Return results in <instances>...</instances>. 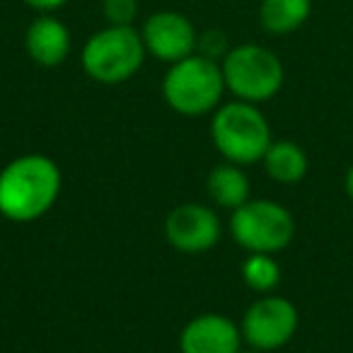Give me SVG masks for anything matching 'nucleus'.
I'll list each match as a JSON object with an SVG mask.
<instances>
[{"mask_svg": "<svg viewBox=\"0 0 353 353\" xmlns=\"http://www.w3.org/2000/svg\"><path fill=\"white\" fill-rule=\"evenodd\" d=\"M61 194V170L46 155H22L0 172V213L30 223L51 211Z\"/></svg>", "mask_w": 353, "mask_h": 353, "instance_id": "obj_1", "label": "nucleus"}, {"mask_svg": "<svg viewBox=\"0 0 353 353\" xmlns=\"http://www.w3.org/2000/svg\"><path fill=\"white\" fill-rule=\"evenodd\" d=\"M225 92L223 68L213 59L192 54L170 65L162 80V97L184 117H201L218 107Z\"/></svg>", "mask_w": 353, "mask_h": 353, "instance_id": "obj_2", "label": "nucleus"}, {"mask_svg": "<svg viewBox=\"0 0 353 353\" xmlns=\"http://www.w3.org/2000/svg\"><path fill=\"white\" fill-rule=\"evenodd\" d=\"M211 136L221 155L242 167L264 160L266 150L274 143L266 117L252 102L242 99L218 109L211 123Z\"/></svg>", "mask_w": 353, "mask_h": 353, "instance_id": "obj_3", "label": "nucleus"}, {"mask_svg": "<svg viewBox=\"0 0 353 353\" xmlns=\"http://www.w3.org/2000/svg\"><path fill=\"white\" fill-rule=\"evenodd\" d=\"M145 54L141 32L133 27L109 25L107 30L97 32L85 41L80 61L92 80L102 85H119L141 70Z\"/></svg>", "mask_w": 353, "mask_h": 353, "instance_id": "obj_4", "label": "nucleus"}, {"mask_svg": "<svg viewBox=\"0 0 353 353\" xmlns=\"http://www.w3.org/2000/svg\"><path fill=\"white\" fill-rule=\"evenodd\" d=\"M221 68L225 88L242 102H266L283 85L281 59L259 44H242L230 49Z\"/></svg>", "mask_w": 353, "mask_h": 353, "instance_id": "obj_5", "label": "nucleus"}, {"mask_svg": "<svg viewBox=\"0 0 353 353\" xmlns=\"http://www.w3.org/2000/svg\"><path fill=\"white\" fill-rule=\"evenodd\" d=\"M230 232L237 245L252 254H276L290 245L295 235V221L281 203L269 199H250L232 211Z\"/></svg>", "mask_w": 353, "mask_h": 353, "instance_id": "obj_6", "label": "nucleus"}, {"mask_svg": "<svg viewBox=\"0 0 353 353\" xmlns=\"http://www.w3.org/2000/svg\"><path fill=\"white\" fill-rule=\"evenodd\" d=\"M242 339L256 351H276L298 332V310L285 298H259L242 317Z\"/></svg>", "mask_w": 353, "mask_h": 353, "instance_id": "obj_7", "label": "nucleus"}, {"mask_svg": "<svg viewBox=\"0 0 353 353\" xmlns=\"http://www.w3.org/2000/svg\"><path fill=\"white\" fill-rule=\"evenodd\" d=\"M141 37L148 54L165 63H176V61L192 56L199 41L192 20L174 10H160L148 17Z\"/></svg>", "mask_w": 353, "mask_h": 353, "instance_id": "obj_8", "label": "nucleus"}, {"mask_svg": "<svg viewBox=\"0 0 353 353\" xmlns=\"http://www.w3.org/2000/svg\"><path fill=\"white\" fill-rule=\"evenodd\" d=\"M165 237L179 252H206L221 240V221L208 206L182 203L165 218Z\"/></svg>", "mask_w": 353, "mask_h": 353, "instance_id": "obj_9", "label": "nucleus"}, {"mask_svg": "<svg viewBox=\"0 0 353 353\" xmlns=\"http://www.w3.org/2000/svg\"><path fill=\"white\" fill-rule=\"evenodd\" d=\"M242 332L225 314H199L179 336L182 353H237L240 351Z\"/></svg>", "mask_w": 353, "mask_h": 353, "instance_id": "obj_10", "label": "nucleus"}, {"mask_svg": "<svg viewBox=\"0 0 353 353\" xmlns=\"http://www.w3.org/2000/svg\"><path fill=\"white\" fill-rule=\"evenodd\" d=\"M25 49L34 63L56 68L70 54V32L56 17H37L25 34Z\"/></svg>", "mask_w": 353, "mask_h": 353, "instance_id": "obj_11", "label": "nucleus"}, {"mask_svg": "<svg viewBox=\"0 0 353 353\" xmlns=\"http://www.w3.org/2000/svg\"><path fill=\"white\" fill-rule=\"evenodd\" d=\"M266 174L279 184H298L307 174V155L293 141H274L264 155Z\"/></svg>", "mask_w": 353, "mask_h": 353, "instance_id": "obj_12", "label": "nucleus"}, {"mask_svg": "<svg viewBox=\"0 0 353 353\" xmlns=\"http://www.w3.org/2000/svg\"><path fill=\"white\" fill-rule=\"evenodd\" d=\"M206 189L211 199L223 208H240L245 201H250V179L242 172V165L225 162L211 170L206 179Z\"/></svg>", "mask_w": 353, "mask_h": 353, "instance_id": "obj_13", "label": "nucleus"}, {"mask_svg": "<svg viewBox=\"0 0 353 353\" xmlns=\"http://www.w3.org/2000/svg\"><path fill=\"white\" fill-rule=\"evenodd\" d=\"M312 0H261L259 22L271 34H290L307 22Z\"/></svg>", "mask_w": 353, "mask_h": 353, "instance_id": "obj_14", "label": "nucleus"}, {"mask_svg": "<svg viewBox=\"0 0 353 353\" xmlns=\"http://www.w3.org/2000/svg\"><path fill=\"white\" fill-rule=\"evenodd\" d=\"M242 279L256 293H271L281 281V266L271 254H250L242 264Z\"/></svg>", "mask_w": 353, "mask_h": 353, "instance_id": "obj_15", "label": "nucleus"}, {"mask_svg": "<svg viewBox=\"0 0 353 353\" xmlns=\"http://www.w3.org/2000/svg\"><path fill=\"white\" fill-rule=\"evenodd\" d=\"M102 12L109 25L131 27L138 15V0H104Z\"/></svg>", "mask_w": 353, "mask_h": 353, "instance_id": "obj_16", "label": "nucleus"}, {"mask_svg": "<svg viewBox=\"0 0 353 353\" xmlns=\"http://www.w3.org/2000/svg\"><path fill=\"white\" fill-rule=\"evenodd\" d=\"M196 49L201 51V56H208V59L216 61V56H223L225 59V37H223V32L218 30H211L206 32V34L199 37L196 41Z\"/></svg>", "mask_w": 353, "mask_h": 353, "instance_id": "obj_17", "label": "nucleus"}, {"mask_svg": "<svg viewBox=\"0 0 353 353\" xmlns=\"http://www.w3.org/2000/svg\"><path fill=\"white\" fill-rule=\"evenodd\" d=\"M25 3L30 8H34V10L51 12V10H59V8H63L68 0H25Z\"/></svg>", "mask_w": 353, "mask_h": 353, "instance_id": "obj_18", "label": "nucleus"}, {"mask_svg": "<svg viewBox=\"0 0 353 353\" xmlns=\"http://www.w3.org/2000/svg\"><path fill=\"white\" fill-rule=\"evenodd\" d=\"M346 194H348V199L353 201V165L348 167V172H346Z\"/></svg>", "mask_w": 353, "mask_h": 353, "instance_id": "obj_19", "label": "nucleus"}, {"mask_svg": "<svg viewBox=\"0 0 353 353\" xmlns=\"http://www.w3.org/2000/svg\"><path fill=\"white\" fill-rule=\"evenodd\" d=\"M237 353H259L256 348H252V351H237Z\"/></svg>", "mask_w": 353, "mask_h": 353, "instance_id": "obj_20", "label": "nucleus"}]
</instances>
